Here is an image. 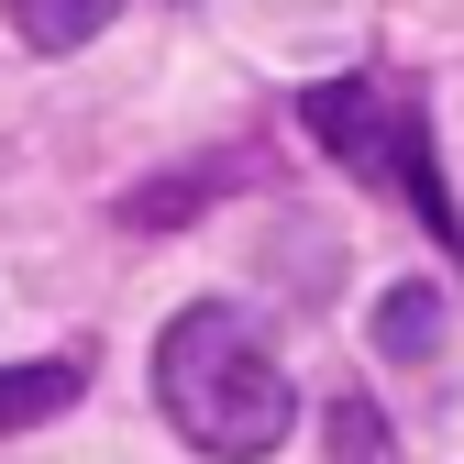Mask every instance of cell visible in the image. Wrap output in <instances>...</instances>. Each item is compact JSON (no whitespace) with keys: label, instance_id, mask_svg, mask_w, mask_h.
<instances>
[{"label":"cell","instance_id":"6da1fadb","mask_svg":"<svg viewBox=\"0 0 464 464\" xmlns=\"http://www.w3.org/2000/svg\"><path fill=\"white\" fill-rule=\"evenodd\" d=\"M155 398H166V420H178L188 453L210 464H266L287 431H299V387H287V365L266 354V332L244 310H178L155 332Z\"/></svg>","mask_w":464,"mask_h":464},{"label":"cell","instance_id":"8992f818","mask_svg":"<svg viewBox=\"0 0 464 464\" xmlns=\"http://www.w3.org/2000/svg\"><path fill=\"white\" fill-rule=\"evenodd\" d=\"M332 442H343V464H387V431H376L365 398H343V410H332Z\"/></svg>","mask_w":464,"mask_h":464},{"label":"cell","instance_id":"277c9868","mask_svg":"<svg viewBox=\"0 0 464 464\" xmlns=\"http://www.w3.org/2000/svg\"><path fill=\"white\" fill-rule=\"evenodd\" d=\"M0 12H12V34H23V44L67 55V44H89L111 12H122V0H0Z\"/></svg>","mask_w":464,"mask_h":464},{"label":"cell","instance_id":"3957f363","mask_svg":"<svg viewBox=\"0 0 464 464\" xmlns=\"http://www.w3.org/2000/svg\"><path fill=\"white\" fill-rule=\"evenodd\" d=\"M376 354L387 365H431L442 354V287H387L376 299Z\"/></svg>","mask_w":464,"mask_h":464},{"label":"cell","instance_id":"5b68a950","mask_svg":"<svg viewBox=\"0 0 464 464\" xmlns=\"http://www.w3.org/2000/svg\"><path fill=\"white\" fill-rule=\"evenodd\" d=\"M78 398V365H0V431H34Z\"/></svg>","mask_w":464,"mask_h":464},{"label":"cell","instance_id":"7a4b0ae2","mask_svg":"<svg viewBox=\"0 0 464 464\" xmlns=\"http://www.w3.org/2000/svg\"><path fill=\"white\" fill-rule=\"evenodd\" d=\"M299 122L321 133V155H343L354 178L398 188L431 232H453V199L431 188V133H420V111H410V100H387L376 78H332V89H310V100H299Z\"/></svg>","mask_w":464,"mask_h":464}]
</instances>
